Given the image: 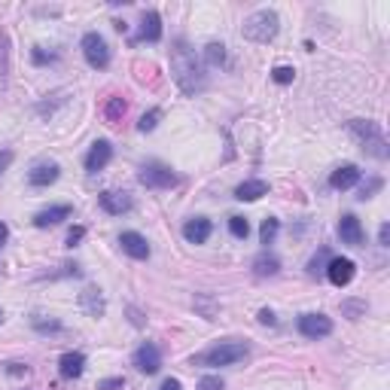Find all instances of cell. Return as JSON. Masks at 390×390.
Wrapping results in <instances>:
<instances>
[{"label": "cell", "instance_id": "obj_4", "mask_svg": "<svg viewBox=\"0 0 390 390\" xmlns=\"http://www.w3.org/2000/svg\"><path fill=\"white\" fill-rule=\"evenodd\" d=\"M347 129L360 138V144H363V150L369 155H375V159H387V155H390L387 138H384V131H381L378 122H372V119H351Z\"/></svg>", "mask_w": 390, "mask_h": 390}, {"label": "cell", "instance_id": "obj_6", "mask_svg": "<svg viewBox=\"0 0 390 390\" xmlns=\"http://www.w3.org/2000/svg\"><path fill=\"white\" fill-rule=\"evenodd\" d=\"M138 180L144 183L147 189H171V186H177V174L168 165H159V162H150V165L140 168Z\"/></svg>", "mask_w": 390, "mask_h": 390}, {"label": "cell", "instance_id": "obj_23", "mask_svg": "<svg viewBox=\"0 0 390 390\" xmlns=\"http://www.w3.org/2000/svg\"><path fill=\"white\" fill-rule=\"evenodd\" d=\"M253 272H257L259 278H272V274L281 272V262H278V257H272V253H259V257L253 259Z\"/></svg>", "mask_w": 390, "mask_h": 390}, {"label": "cell", "instance_id": "obj_31", "mask_svg": "<svg viewBox=\"0 0 390 390\" xmlns=\"http://www.w3.org/2000/svg\"><path fill=\"white\" fill-rule=\"evenodd\" d=\"M195 390H226V384H223V378H219V375H204V378L198 381Z\"/></svg>", "mask_w": 390, "mask_h": 390}, {"label": "cell", "instance_id": "obj_2", "mask_svg": "<svg viewBox=\"0 0 390 390\" xmlns=\"http://www.w3.org/2000/svg\"><path fill=\"white\" fill-rule=\"evenodd\" d=\"M278 31H281V19H278V12H272V10H257L241 25V34H244V40H250V43H272V40L278 37Z\"/></svg>", "mask_w": 390, "mask_h": 390}, {"label": "cell", "instance_id": "obj_29", "mask_svg": "<svg viewBox=\"0 0 390 390\" xmlns=\"http://www.w3.org/2000/svg\"><path fill=\"white\" fill-rule=\"evenodd\" d=\"M272 80L278 83V86H287V83H293L296 80V70L293 67H287V65H278L272 70Z\"/></svg>", "mask_w": 390, "mask_h": 390}, {"label": "cell", "instance_id": "obj_22", "mask_svg": "<svg viewBox=\"0 0 390 390\" xmlns=\"http://www.w3.org/2000/svg\"><path fill=\"white\" fill-rule=\"evenodd\" d=\"M104 122L107 125H119L125 119V113H129V104H125V98H107V104H104Z\"/></svg>", "mask_w": 390, "mask_h": 390}, {"label": "cell", "instance_id": "obj_13", "mask_svg": "<svg viewBox=\"0 0 390 390\" xmlns=\"http://www.w3.org/2000/svg\"><path fill=\"white\" fill-rule=\"evenodd\" d=\"M210 232H214V223H210L208 217H193L183 226V238H186L189 244H204V241L210 238Z\"/></svg>", "mask_w": 390, "mask_h": 390}, {"label": "cell", "instance_id": "obj_36", "mask_svg": "<svg viewBox=\"0 0 390 390\" xmlns=\"http://www.w3.org/2000/svg\"><path fill=\"white\" fill-rule=\"evenodd\" d=\"M6 372L10 375H28V366L25 363H6Z\"/></svg>", "mask_w": 390, "mask_h": 390}, {"label": "cell", "instance_id": "obj_24", "mask_svg": "<svg viewBox=\"0 0 390 390\" xmlns=\"http://www.w3.org/2000/svg\"><path fill=\"white\" fill-rule=\"evenodd\" d=\"M278 232H281V223H278V219H274V217H266V219H262V226H259V241H262V244H274Z\"/></svg>", "mask_w": 390, "mask_h": 390}, {"label": "cell", "instance_id": "obj_40", "mask_svg": "<svg viewBox=\"0 0 390 390\" xmlns=\"http://www.w3.org/2000/svg\"><path fill=\"white\" fill-rule=\"evenodd\" d=\"M6 238H10V229H6V223H0V247L6 244Z\"/></svg>", "mask_w": 390, "mask_h": 390}, {"label": "cell", "instance_id": "obj_41", "mask_svg": "<svg viewBox=\"0 0 390 390\" xmlns=\"http://www.w3.org/2000/svg\"><path fill=\"white\" fill-rule=\"evenodd\" d=\"M0 323H3V311H0Z\"/></svg>", "mask_w": 390, "mask_h": 390}, {"label": "cell", "instance_id": "obj_19", "mask_svg": "<svg viewBox=\"0 0 390 390\" xmlns=\"http://www.w3.org/2000/svg\"><path fill=\"white\" fill-rule=\"evenodd\" d=\"M80 305L86 308V314L89 317H104V296H101V290H95V287H86L80 293Z\"/></svg>", "mask_w": 390, "mask_h": 390}, {"label": "cell", "instance_id": "obj_30", "mask_svg": "<svg viewBox=\"0 0 390 390\" xmlns=\"http://www.w3.org/2000/svg\"><path fill=\"white\" fill-rule=\"evenodd\" d=\"M159 119H162V110L144 113V116H140V122H138V129H140V131H153L155 125H159Z\"/></svg>", "mask_w": 390, "mask_h": 390}, {"label": "cell", "instance_id": "obj_26", "mask_svg": "<svg viewBox=\"0 0 390 390\" xmlns=\"http://www.w3.org/2000/svg\"><path fill=\"white\" fill-rule=\"evenodd\" d=\"M204 61H208V65H214V67H219L226 61V46L223 43H208V46H204Z\"/></svg>", "mask_w": 390, "mask_h": 390}, {"label": "cell", "instance_id": "obj_3", "mask_svg": "<svg viewBox=\"0 0 390 390\" xmlns=\"http://www.w3.org/2000/svg\"><path fill=\"white\" fill-rule=\"evenodd\" d=\"M247 354H250V347L244 342H219L214 347H208L204 354H195L189 363L193 366H235Z\"/></svg>", "mask_w": 390, "mask_h": 390}, {"label": "cell", "instance_id": "obj_39", "mask_svg": "<svg viewBox=\"0 0 390 390\" xmlns=\"http://www.w3.org/2000/svg\"><path fill=\"white\" fill-rule=\"evenodd\" d=\"M378 238H381V247H387L390 244V226L384 223V226H381V232H378Z\"/></svg>", "mask_w": 390, "mask_h": 390}, {"label": "cell", "instance_id": "obj_20", "mask_svg": "<svg viewBox=\"0 0 390 390\" xmlns=\"http://www.w3.org/2000/svg\"><path fill=\"white\" fill-rule=\"evenodd\" d=\"M58 174H61V168L49 162V165H37V168H34V171L28 174V183H31V186H37V189H43V186H49V183L58 180Z\"/></svg>", "mask_w": 390, "mask_h": 390}, {"label": "cell", "instance_id": "obj_33", "mask_svg": "<svg viewBox=\"0 0 390 390\" xmlns=\"http://www.w3.org/2000/svg\"><path fill=\"white\" fill-rule=\"evenodd\" d=\"M119 387H125V378H107L98 384V390H119Z\"/></svg>", "mask_w": 390, "mask_h": 390}, {"label": "cell", "instance_id": "obj_8", "mask_svg": "<svg viewBox=\"0 0 390 390\" xmlns=\"http://www.w3.org/2000/svg\"><path fill=\"white\" fill-rule=\"evenodd\" d=\"M299 332L305 338H326L332 332V321L326 314H302L299 317Z\"/></svg>", "mask_w": 390, "mask_h": 390}, {"label": "cell", "instance_id": "obj_14", "mask_svg": "<svg viewBox=\"0 0 390 390\" xmlns=\"http://www.w3.org/2000/svg\"><path fill=\"white\" fill-rule=\"evenodd\" d=\"M162 40V16L155 10L144 12L140 19V31H138V43H159Z\"/></svg>", "mask_w": 390, "mask_h": 390}, {"label": "cell", "instance_id": "obj_27", "mask_svg": "<svg viewBox=\"0 0 390 390\" xmlns=\"http://www.w3.org/2000/svg\"><path fill=\"white\" fill-rule=\"evenodd\" d=\"M10 74V37L0 31V76Z\"/></svg>", "mask_w": 390, "mask_h": 390}, {"label": "cell", "instance_id": "obj_18", "mask_svg": "<svg viewBox=\"0 0 390 390\" xmlns=\"http://www.w3.org/2000/svg\"><path fill=\"white\" fill-rule=\"evenodd\" d=\"M360 183V168L357 165H342V168H336L329 177V186L332 189H351V186H357Z\"/></svg>", "mask_w": 390, "mask_h": 390}, {"label": "cell", "instance_id": "obj_21", "mask_svg": "<svg viewBox=\"0 0 390 390\" xmlns=\"http://www.w3.org/2000/svg\"><path fill=\"white\" fill-rule=\"evenodd\" d=\"M262 195H268V183L266 180H244L235 189L238 202H257V198H262Z\"/></svg>", "mask_w": 390, "mask_h": 390}, {"label": "cell", "instance_id": "obj_7", "mask_svg": "<svg viewBox=\"0 0 390 390\" xmlns=\"http://www.w3.org/2000/svg\"><path fill=\"white\" fill-rule=\"evenodd\" d=\"M134 366H138V372H144V375H155L162 366V351L153 342H144L138 351H134Z\"/></svg>", "mask_w": 390, "mask_h": 390}, {"label": "cell", "instance_id": "obj_1", "mask_svg": "<svg viewBox=\"0 0 390 390\" xmlns=\"http://www.w3.org/2000/svg\"><path fill=\"white\" fill-rule=\"evenodd\" d=\"M171 76L183 95H198L208 86V76H204L202 65H198L195 52L186 46V40H177L171 46Z\"/></svg>", "mask_w": 390, "mask_h": 390}, {"label": "cell", "instance_id": "obj_10", "mask_svg": "<svg viewBox=\"0 0 390 390\" xmlns=\"http://www.w3.org/2000/svg\"><path fill=\"white\" fill-rule=\"evenodd\" d=\"M354 274H357V266H354L351 259H345V257L329 259V268H326L329 283H336V287H347V283L354 281Z\"/></svg>", "mask_w": 390, "mask_h": 390}, {"label": "cell", "instance_id": "obj_35", "mask_svg": "<svg viewBox=\"0 0 390 390\" xmlns=\"http://www.w3.org/2000/svg\"><path fill=\"white\" fill-rule=\"evenodd\" d=\"M375 189H381V180H369V186L360 189V198H363V202H366V198H372Z\"/></svg>", "mask_w": 390, "mask_h": 390}, {"label": "cell", "instance_id": "obj_17", "mask_svg": "<svg viewBox=\"0 0 390 390\" xmlns=\"http://www.w3.org/2000/svg\"><path fill=\"white\" fill-rule=\"evenodd\" d=\"M83 369H86V354H80V351H67L65 357L58 360V372L65 375V378H80Z\"/></svg>", "mask_w": 390, "mask_h": 390}, {"label": "cell", "instance_id": "obj_38", "mask_svg": "<svg viewBox=\"0 0 390 390\" xmlns=\"http://www.w3.org/2000/svg\"><path fill=\"white\" fill-rule=\"evenodd\" d=\"M10 162H12V153L10 150H0V174L6 171V165H10Z\"/></svg>", "mask_w": 390, "mask_h": 390}, {"label": "cell", "instance_id": "obj_37", "mask_svg": "<svg viewBox=\"0 0 390 390\" xmlns=\"http://www.w3.org/2000/svg\"><path fill=\"white\" fill-rule=\"evenodd\" d=\"M159 390H183V384H180L177 378H165V381H162V387H159Z\"/></svg>", "mask_w": 390, "mask_h": 390}, {"label": "cell", "instance_id": "obj_28", "mask_svg": "<svg viewBox=\"0 0 390 390\" xmlns=\"http://www.w3.org/2000/svg\"><path fill=\"white\" fill-rule=\"evenodd\" d=\"M229 232L235 238H247L250 235V223H247L244 217H229Z\"/></svg>", "mask_w": 390, "mask_h": 390}, {"label": "cell", "instance_id": "obj_32", "mask_svg": "<svg viewBox=\"0 0 390 390\" xmlns=\"http://www.w3.org/2000/svg\"><path fill=\"white\" fill-rule=\"evenodd\" d=\"M83 238H86V226H74V229L67 232V247H76Z\"/></svg>", "mask_w": 390, "mask_h": 390}, {"label": "cell", "instance_id": "obj_34", "mask_svg": "<svg viewBox=\"0 0 390 390\" xmlns=\"http://www.w3.org/2000/svg\"><path fill=\"white\" fill-rule=\"evenodd\" d=\"M259 323H262V326H274V323H278V317H274V311L262 308V311H259Z\"/></svg>", "mask_w": 390, "mask_h": 390}, {"label": "cell", "instance_id": "obj_16", "mask_svg": "<svg viewBox=\"0 0 390 390\" xmlns=\"http://www.w3.org/2000/svg\"><path fill=\"white\" fill-rule=\"evenodd\" d=\"M70 214H74V208H70V204H55V208L40 210V214L34 217V226H37V229H49V226H58L61 219H67Z\"/></svg>", "mask_w": 390, "mask_h": 390}, {"label": "cell", "instance_id": "obj_9", "mask_svg": "<svg viewBox=\"0 0 390 390\" xmlns=\"http://www.w3.org/2000/svg\"><path fill=\"white\" fill-rule=\"evenodd\" d=\"M110 159H113L110 140H95V144H91V150H89V155H86V171L89 174L104 171V168L110 165Z\"/></svg>", "mask_w": 390, "mask_h": 390}, {"label": "cell", "instance_id": "obj_5", "mask_svg": "<svg viewBox=\"0 0 390 390\" xmlns=\"http://www.w3.org/2000/svg\"><path fill=\"white\" fill-rule=\"evenodd\" d=\"M83 55H86V61L95 70H104V67H110V49H107V40L101 37L98 31H89L86 37H83Z\"/></svg>", "mask_w": 390, "mask_h": 390}, {"label": "cell", "instance_id": "obj_12", "mask_svg": "<svg viewBox=\"0 0 390 390\" xmlns=\"http://www.w3.org/2000/svg\"><path fill=\"white\" fill-rule=\"evenodd\" d=\"M98 204L107 210L110 217H122L125 210H131V195L129 193H113V189H104L98 195Z\"/></svg>", "mask_w": 390, "mask_h": 390}, {"label": "cell", "instance_id": "obj_15", "mask_svg": "<svg viewBox=\"0 0 390 390\" xmlns=\"http://www.w3.org/2000/svg\"><path fill=\"white\" fill-rule=\"evenodd\" d=\"M119 244H122V250L129 253L131 259H150V244H147V238L140 235V232H122V235H119Z\"/></svg>", "mask_w": 390, "mask_h": 390}, {"label": "cell", "instance_id": "obj_25", "mask_svg": "<svg viewBox=\"0 0 390 390\" xmlns=\"http://www.w3.org/2000/svg\"><path fill=\"white\" fill-rule=\"evenodd\" d=\"M31 323H34V329H37V332H61V329H65L61 321H55V317H49V321H46V314H34Z\"/></svg>", "mask_w": 390, "mask_h": 390}, {"label": "cell", "instance_id": "obj_11", "mask_svg": "<svg viewBox=\"0 0 390 390\" xmlns=\"http://www.w3.org/2000/svg\"><path fill=\"white\" fill-rule=\"evenodd\" d=\"M338 238H342V244L360 247V244H363V238H366L363 223H360L354 214H345L342 219H338Z\"/></svg>", "mask_w": 390, "mask_h": 390}]
</instances>
